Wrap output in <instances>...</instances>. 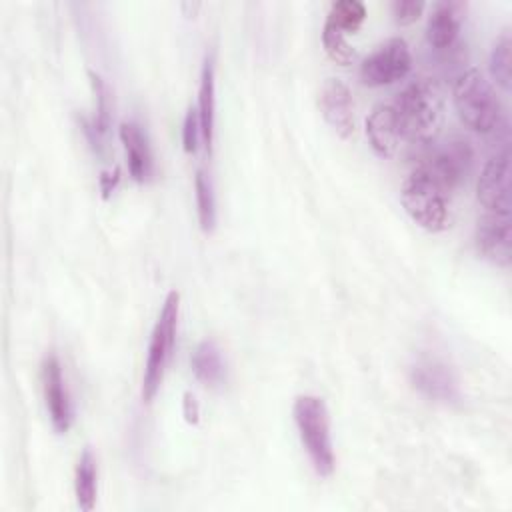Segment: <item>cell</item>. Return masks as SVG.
Masks as SVG:
<instances>
[{"mask_svg":"<svg viewBox=\"0 0 512 512\" xmlns=\"http://www.w3.org/2000/svg\"><path fill=\"white\" fill-rule=\"evenodd\" d=\"M390 104L402 140L412 144H430L434 140L444 118V98L436 80H412Z\"/></svg>","mask_w":512,"mask_h":512,"instance_id":"obj_1","label":"cell"},{"mask_svg":"<svg viewBox=\"0 0 512 512\" xmlns=\"http://www.w3.org/2000/svg\"><path fill=\"white\" fill-rule=\"evenodd\" d=\"M454 106L460 120L482 134L498 130L504 122L502 102L490 80L478 68H470L456 78Z\"/></svg>","mask_w":512,"mask_h":512,"instance_id":"obj_2","label":"cell"},{"mask_svg":"<svg viewBox=\"0 0 512 512\" xmlns=\"http://www.w3.org/2000/svg\"><path fill=\"white\" fill-rule=\"evenodd\" d=\"M294 422L304 444V450L320 476H330L336 466L328 408L322 398L304 394L294 400Z\"/></svg>","mask_w":512,"mask_h":512,"instance_id":"obj_3","label":"cell"},{"mask_svg":"<svg viewBox=\"0 0 512 512\" xmlns=\"http://www.w3.org/2000/svg\"><path fill=\"white\" fill-rule=\"evenodd\" d=\"M448 196L444 190L420 164L412 168L402 184V204L408 216L430 232H440L448 226Z\"/></svg>","mask_w":512,"mask_h":512,"instance_id":"obj_4","label":"cell"},{"mask_svg":"<svg viewBox=\"0 0 512 512\" xmlns=\"http://www.w3.org/2000/svg\"><path fill=\"white\" fill-rule=\"evenodd\" d=\"M178 302L180 296L178 292H170L162 304V310L158 314V320L154 324L150 344H148V356H146V366L142 374V398L150 402L162 380L166 366L172 356L174 348V338H176V324H178Z\"/></svg>","mask_w":512,"mask_h":512,"instance_id":"obj_5","label":"cell"},{"mask_svg":"<svg viewBox=\"0 0 512 512\" xmlns=\"http://www.w3.org/2000/svg\"><path fill=\"white\" fill-rule=\"evenodd\" d=\"M472 146L462 138H450L448 142L434 146L418 164L448 192H452L470 172Z\"/></svg>","mask_w":512,"mask_h":512,"instance_id":"obj_6","label":"cell"},{"mask_svg":"<svg viewBox=\"0 0 512 512\" xmlns=\"http://www.w3.org/2000/svg\"><path fill=\"white\" fill-rule=\"evenodd\" d=\"M412 66L408 44L402 38H390L380 44L360 66V78L368 86H384L402 80Z\"/></svg>","mask_w":512,"mask_h":512,"instance_id":"obj_7","label":"cell"},{"mask_svg":"<svg viewBox=\"0 0 512 512\" xmlns=\"http://www.w3.org/2000/svg\"><path fill=\"white\" fill-rule=\"evenodd\" d=\"M478 200L486 212L510 214V152H496L482 168L478 178Z\"/></svg>","mask_w":512,"mask_h":512,"instance_id":"obj_8","label":"cell"},{"mask_svg":"<svg viewBox=\"0 0 512 512\" xmlns=\"http://www.w3.org/2000/svg\"><path fill=\"white\" fill-rule=\"evenodd\" d=\"M412 386L436 402H458L460 388L454 372L436 358H420L410 366Z\"/></svg>","mask_w":512,"mask_h":512,"instance_id":"obj_9","label":"cell"},{"mask_svg":"<svg viewBox=\"0 0 512 512\" xmlns=\"http://www.w3.org/2000/svg\"><path fill=\"white\" fill-rule=\"evenodd\" d=\"M42 390L50 422L56 432L66 434L72 426V402L62 374V364L54 354H48L42 362Z\"/></svg>","mask_w":512,"mask_h":512,"instance_id":"obj_10","label":"cell"},{"mask_svg":"<svg viewBox=\"0 0 512 512\" xmlns=\"http://www.w3.org/2000/svg\"><path fill=\"white\" fill-rule=\"evenodd\" d=\"M474 240H476L478 252L486 260L506 268L510 264V242H512L510 214L486 212L476 224Z\"/></svg>","mask_w":512,"mask_h":512,"instance_id":"obj_11","label":"cell"},{"mask_svg":"<svg viewBox=\"0 0 512 512\" xmlns=\"http://www.w3.org/2000/svg\"><path fill=\"white\" fill-rule=\"evenodd\" d=\"M318 106L324 120L342 136L354 134V102L348 86L338 78H328L318 92Z\"/></svg>","mask_w":512,"mask_h":512,"instance_id":"obj_12","label":"cell"},{"mask_svg":"<svg viewBox=\"0 0 512 512\" xmlns=\"http://www.w3.org/2000/svg\"><path fill=\"white\" fill-rule=\"evenodd\" d=\"M464 16V4L460 2H438L426 24V40L436 50L452 48Z\"/></svg>","mask_w":512,"mask_h":512,"instance_id":"obj_13","label":"cell"},{"mask_svg":"<svg viewBox=\"0 0 512 512\" xmlns=\"http://www.w3.org/2000/svg\"><path fill=\"white\" fill-rule=\"evenodd\" d=\"M366 136L378 156L388 158L396 152L402 138L392 104H378L372 108L370 116L366 118Z\"/></svg>","mask_w":512,"mask_h":512,"instance_id":"obj_14","label":"cell"},{"mask_svg":"<svg viewBox=\"0 0 512 512\" xmlns=\"http://www.w3.org/2000/svg\"><path fill=\"white\" fill-rule=\"evenodd\" d=\"M120 140L126 150L130 176L136 182H146L154 170L152 150H150L146 134L142 132V128L136 122H122L120 124Z\"/></svg>","mask_w":512,"mask_h":512,"instance_id":"obj_15","label":"cell"},{"mask_svg":"<svg viewBox=\"0 0 512 512\" xmlns=\"http://www.w3.org/2000/svg\"><path fill=\"white\" fill-rule=\"evenodd\" d=\"M198 116H200L204 146H206V150H210L212 140H214V118H216V80H214V58L212 56H206L202 74H200Z\"/></svg>","mask_w":512,"mask_h":512,"instance_id":"obj_16","label":"cell"},{"mask_svg":"<svg viewBox=\"0 0 512 512\" xmlns=\"http://www.w3.org/2000/svg\"><path fill=\"white\" fill-rule=\"evenodd\" d=\"M192 372L194 376L206 384V386H218L222 384L226 376V364L222 358V352L214 340L200 342L192 352Z\"/></svg>","mask_w":512,"mask_h":512,"instance_id":"obj_17","label":"cell"},{"mask_svg":"<svg viewBox=\"0 0 512 512\" xmlns=\"http://www.w3.org/2000/svg\"><path fill=\"white\" fill-rule=\"evenodd\" d=\"M96 458L90 448H86L76 464L74 472V492H76V502L80 510L90 512L96 504Z\"/></svg>","mask_w":512,"mask_h":512,"instance_id":"obj_18","label":"cell"},{"mask_svg":"<svg viewBox=\"0 0 512 512\" xmlns=\"http://www.w3.org/2000/svg\"><path fill=\"white\" fill-rule=\"evenodd\" d=\"M490 74L502 90H510L512 80V38L510 30H502L490 50Z\"/></svg>","mask_w":512,"mask_h":512,"instance_id":"obj_19","label":"cell"},{"mask_svg":"<svg viewBox=\"0 0 512 512\" xmlns=\"http://www.w3.org/2000/svg\"><path fill=\"white\" fill-rule=\"evenodd\" d=\"M92 78V86H94V94H96V114L92 118L90 124H86V134L90 136V142L94 146H100L104 134L110 128V96H108V86L104 84V80L90 72Z\"/></svg>","mask_w":512,"mask_h":512,"instance_id":"obj_20","label":"cell"},{"mask_svg":"<svg viewBox=\"0 0 512 512\" xmlns=\"http://www.w3.org/2000/svg\"><path fill=\"white\" fill-rule=\"evenodd\" d=\"M194 194H196L200 226L204 232H210L216 226V198H214L212 182L202 170H198L194 176Z\"/></svg>","mask_w":512,"mask_h":512,"instance_id":"obj_21","label":"cell"},{"mask_svg":"<svg viewBox=\"0 0 512 512\" xmlns=\"http://www.w3.org/2000/svg\"><path fill=\"white\" fill-rule=\"evenodd\" d=\"M366 18V6L358 0H338L330 6L326 22L336 26L338 30L356 32Z\"/></svg>","mask_w":512,"mask_h":512,"instance_id":"obj_22","label":"cell"},{"mask_svg":"<svg viewBox=\"0 0 512 512\" xmlns=\"http://www.w3.org/2000/svg\"><path fill=\"white\" fill-rule=\"evenodd\" d=\"M322 44L326 54L336 60L338 64H350L354 62V50L352 46L346 42L344 32L338 30L336 26H332L330 22H324V30H322Z\"/></svg>","mask_w":512,"mask_h":512,"instance_id":"obj_23","label":"cell"},{"mask_svg":"<svg viewBox=\"0 0 512 512\" xmlns=\"http://www.w3.org/2000/svg\"><path fill=\"white\" fill-rule=\"evenodd\" d=\"M202 138V126H200V116H198V108H188L186 116H184V124H182V144L186 152H196L198 142Z\"/></svg>","mask_w":512,"mask_h":512,"instance_id":"obj_24","label":"cell"},{"mask_svg":"<svg viewBox=\"0 0 512 512\" xmlns=\"http://www.w3.org/2000/svg\"><path fill=\"white\" fill-rule=\"evenodd\" d=\"M390 8H392V14H394L396 22L412 24L422 14L424 2L422 0H394L390 4Z\"/></svg>","mask_w":512,"mask_h":512,"instance_id":"obj_25","label":"cell"},{"mask_svg":"<svg viewBox=\"0 0 512 512\" xmlns=\"http://www.w3.org/2000/svg\"><path fill=\"white\" fill-rule=\"evenodd\" d=\"M118 174H120V172L114 170V174H112V172H104V174L100 176V186H102L104 196H108V194L116 188V184H118V180H120Z\"/></svg>","mask_w":512,"mask_h":512,"instance_id":"obj_26","label":"cell"},{"mask_svg":"<svg viewBox=\"0 0 512 512\" xmlns=\"http://www.w3.org/2000/svg\"><path fill=\"white\" fill-rule=\"evenodd\" d=\"M184 416L188 422L198 420V404H196L194 396H190V394H184Z\"/></svg>","mask_w":512,"mask_h":512,"instance_id":"obj_27","label":"cell"},{"mask_svg":"<svg viewBox=\"0 0 512 512\" xmlns=\"http://www.w3.org/2000/svg\"><path fill=\"white\" fill-rule=\"evenodd\" d=\"M182 8H184V10H192V16H194V12L200 8V4H198V2H194V4H190V2H184V4H182Z\"/></svg>","mask_w":512,"mask_h":512,"instance_id":"obj_28","label":"cell"}]
</instances>
